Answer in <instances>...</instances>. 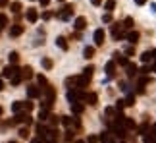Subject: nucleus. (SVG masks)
Instances as JSON below:
<instances>
[{"instance_id":"f257e3e1","label":"nucleus","mask_w":156,"mask_h":143,"mask_svg":"<svg viewBox=\"0 0 156 143\" xmlns=\"http://www.w3.org/2000/svg\"><path fill=\"white\" fill-rule=\"evenodd\" d=\"M112 37L114 39L124 37V25H121V23H114V25H112Z\"/></svg>"},{"instance_id":"f03ea898","label":"nucleus","mask_w":156,"mask_h":143,"mask_svg":"<svg viewBox=\"0 0 156 143\" xmlns=\"http://www.w3.org/2000/svg\"><path fill=\"white\" fill-rule=\"evenodd\" d=\"M112 132H114V135H118L119 139H124L125 135H127V132H125V128L121 124H119V122H116V126L114 128H112Z\"/></svg>"},{"instance_id":"7ed1b4c3","label":"nucleus","mask_w":156,"mask_h":143,"mask_svg":"<svg viewBox=\"0 0 156 143\" xmlns=\"http://www.w3.org/2000/svg\"><path fill=\"white\" fill-rule=\"evenodd\" d=\"M71 14H73V6L66 4V6H64V10H62V12L58 14V18H60V19H69V16H71Z\"/></svg>"},{"instance_id":"20e7f679","label":"nucleus","mask_w":156,"mask_h":143,"mask_svg":"<svg viewBox=\"0 0 156 143\" xmlns=\"http://www.w3.org/2000/svg\"><path fill=\"white\" fill-rule=\"evenodd\" d=\"M18 72H19V68H16L14 64H12V66H6V68H4V78H8V79H10V78H14Z\"/></svg>"},{"instance_id":"39448f33","label":"nucleus","mask_w":156,"mask_h":143,"mask_svg":"<svg viewBox=\"0 0 156 143\" xmlns=\"http://www.w3.org/2000/svg\"><path fill=\"white\" fill-rule=\"evenodd\" d=\"M25 18H27V21H31V23H35L39 19V12L35 8H29L27 10V14H25Z\"/></svg>"},{"instance_id":"423d86ee","label":"nucleus","mask_w":156,"mask_h":143,"mask_svg":"<svg viewBox=\"0 0 156 143\" xmlns=\"http://www.w3.org/2000/svg\"><path fill=\"white\" fill-rule=\"evenodd\" d=\"M92 37H95V45H97V46H102V43H104V31H102V29H97Z\"/></svg>"},{"instance_id":"0eeeda50","label":"nucleus","mask_w":156,"mask_h":143,"mask_svg":"<svg viewBox=\"0 0 156 143\" xmlns=\"http://www.w3.org/2000/svg\"><path fill=\"white\" fill-rule=\"evenodd\" d=\"M119 124H121V126H124V128H125V132H127V129H135V122L131 120V118H127V116H124Z\"/></svg>"},{"instance_id":"6e6552de","label":"nucleus","mask_w":156,"mask_h":143,"mask_svg":"<svg viewBox=\"0 0 156 143\" xmlns=\"http://www.w3.org/2000/svg\"><path fill=\"white\" fill-rule=\"evenodd\" d=\"M21 33H23V25H19V23L10 27V37H19Z\"/></svg>"},{"instance_id":"1a4fd4ad","label":"nucleus","mask_w":156,"mask_h":143,"mask_svg":"<svg viewBox=\"0 0 156 143\" xmlns=\"http://www.w3.org/2000/svg\"><path fill=\"white\" fill-rule=\"evenodd\" d=\"M83 99H85V101H87L91 106H95V105L98 102V95H97V93H87V95H85Z\"/></svg>"},{"instance_id":"9d476101","label":"nucleus","mask_w":156,"mask_h":143,"mask_svg":"<svg viewBox=\"0 0 156 143\" xmlns=\"http://www.w3.org/2000/svg\"><path fill=\"white\" fill-rule=\"evenodd\" d=\"M87 27V18H77L75 19V29H77V31H83V29Z\"/></svg>"},{"instance_id":"9b49d317","label":"nucleus","mask_w":156,"mask_h":143,"mask_svg":"<svg viewBox=\"0 0 156 143\" xmlns=\"http://www.w3.org/2000/svg\"><path fill=\"white\" fill-rule=\"evenodd\" d=\"M27 95H29V99H37L39 95H41V89H37L35 85H29V87H27Z\"/></svg>"},{"instance_id":"f8f14e48","label":"nucleus","mask_w":156,"mask_h":143,"mask_svg":"<svg viewBox=\"0 0 156 143\" xmlns=\"http://www.w3.org/2000/svg\"><path fill=\"white\" fill-rule=\"evenodd\" d=\"M21 72V79H31L33 78V68L31 66H25L23 70H19Z\"/></svg>"},{"instance_id":"ddd939ff","label":"nucleus","mask_w":156,"mask_h":143,"mask_svg":"<svg viewBox=\"0 0 156 143\" xmlns=\"http://www.w3.org/2000/svg\"><path fill=\"white\" fill-rule=\"evenodd\" d=\"M37 135H39V137H42V139H44L46 135H48V128H44V126L37 124Z\"/></svg>"},{"instance_id":"4468645a","label":"nucleus","mask_w":156,"mask_h":143,"mask_svg":"<svg viewBox=\"0 0 156 143\" xmlns=\"http://www.w3.org/2000/svg\"><path fill=\"white\" fill-rule=\"evenodd\" d=\"M56 45H58L62 51H68V41H66V37H58L56 39Z\"/></svg>"},{"instance_id":"2eb2a0df","label":"nucleus","mask_w":156,"mask_h":143,"mask_svg":"<svg viewBox=\"0 0 156 143\" xmlns=\"http://www.w3.org/2000/svg\"><path fill=\"white\" fill-rule=\"evenodd\" d=\"M71 112H73V114H81V112H83V105H81V102H71Z\"/></svg>"},{"instance_id":"dca6fc26","label":"nucleus","mask_w":156,"mask_h":143,"mask_svg":"<svg viewBox=\"0 0 156 143\" xmlns=\"http://www.w3.org/2000/svg\"><path fill=\"white\" fill-rule=\"evenodd\" d=\"M127 41L131 43V45H135V43H139V33H137V31H131V33H129V35H127Z\"/></svg>"},{"instance_id":"f3484780","label":"nucleus","mask_w":156,"mask_h":143,"mask_svg":"<svg viewBox=\"0 0 156 143\" xmlns=\"http://www.w3.org/2000/svg\"><path fill=\"white\" fill-rule=\"evenodd\" d=\"M12 110H14L16 114H18V112H23V110H25V108H23V102L21 101H16L14 105H12Z\"/></svg>"},{"instance_id":"a211bd4d","label":"nucleus","mask_w":156,"mask_h":143,"mask_svg":"<svg viewBox=\"0 0 156 143\" xmlns=\"http://www.w3.org/2000/svg\"><path fill=\"white\" fill-rule=\"evenodd\" d=\"M83 56H85V58H92V56H95V46H85Z\"/></svg>"},{"instance_id":"6ab92c4d","label":"nucleus","mask_w":156,"mask_h":143,"mask_svg":"<svg viewBox=\"0 0 156 143\" xmlns=\"http://www.w3.org/2000/svg\"><path fill=\"white\" fill-rule=\"evenodd\" d=\"M125 70H127L129 78H133V75L137 74V66H135V64H127V66H125Z\"/></svg>"},{"instance_id":"aec40b11","label":"nucleus","mask_w":156,"mask_h":143,"mask_svg":"<svg viewBox=\"0 0 156 143\" xmlns=\"http://www.w3.org/2000/svg\"><path fill=\"white\" fill-rule=\"evenodd\" d=\"M114 70H116V62H108V64H106V74L110 75H114Z\"/></svg>"},{"instance_id":"412c9836","label":"nucleus","mask_w":156,"mask_h":143,"mask_svg":"<svg viewBox=\"0 0 156 143\" xmlns=\"http://www.w3.org/2000/svg\"><path fill=\"white\" fill-rule=\"evenodd\" d=\"M10 83H12V85H19V83H21V72H18L14 78H10Z\"/></svg>"},{"instance_id":"4be33fe9","label":"nucleus","mask_w":156,"mask_h":143,"mask_svg":"<svg viewBox=\"0 0 156 143\" xmlns=\"http://www.w3.org/2000/svg\"><path fill=\"white\" fill-rule=\"evenodd\" d=\"M37 81H39V85H42V91H44V89L46 87H48V81H46V78H44V75H37Z\"/></svg>"},{"instance_id":"5701e85b","label":"nucleus","mask_w":156,"mask_h":143,"mask_svg":"<svg viewBox=\"0 0 156 143\" xmlns=\"http://www.w3.org/2000/svg\"><path fill=\"white\" fill-rule=\"evenodd\" d=\"M66 85H68V87H77V78H75V75H71V78H66Z\"/></svg>"},{"instance_id":"b1692460","label":"nucleus","mask_w":156,"mask_h":143,"mask_svg":"<svg viewBox=\"0 0 156 143\" xmlns=\"http://www.w3.org/2000/svg\"><path fill=\"white\" fill-rule=\"evenodd\" d=\"M8 58H10V62H12L14 66L19 62V54H18V52H10V56H8Z\"/></svg>"},{"instance_id":"393cba45","label":"nucleus","mask_w":156,"mask_h":143,"mask_svg":"<svg viewBox=\"0 0 156 143\" xmlns=\"http://www.w3.org/2000/svg\"><path fill=\"white\" fill-rule=\"evenodd\" d=\"M98 141L108 143V141H110V132H102V134H100V137H98Z\"/></svg>"},{"instance_id":"a878e982","label":"nucleus","mask_w":156,"mask_h":143,"mask_svg":"<svg viewBox=\"0 0 156 143\" xmlns=\"http://www.w3.org/2000/svg\"><path fill=\"white\" fill-rule=\"evenodd\" d=\"M41 64H42V68H44V70H52V60H50V58H42Z\"/></svg>"},{"instance_id":"bb28decb","label":"nucleus","mask_w":156,"mask_h":143,"mask_svg":"<svg viewBox=\"0 0 156 143\" xmlns=\"http://www.w3.org/2000/svg\"><path fill=\"white\" fill-rule=\"evenodd\" d=\"M62 124L68 126V128H71V124H73V118H69V116H62Z\"/></svg>"},{"instance_id":"cd10ccee","label":"nucleus","mask_w":156,"mask_h":143,"mask_svg":"<svg viewBox=\"0 0 156 143\" xmlns=\"http://www.w3.org/2000/svg\"><path fill=\"white\" fill-rule=\"evenodd\" d=\"M92 72H95V68H92V66H87V68L83 70V75H85V78H92Z\"/></svg>"},{"instance_id":"c85d7f7f","label":"nucleus","mask_w":156,"mask_h":143,"mask_svg":"<svg viewBox=\"0 0 156 143\" xmlns=\"http://www.w3.org/2000/svg\"><path fill=\"white\" fill-rule=\"evenodd\" d=\"M104 8H106V10H108V14H110L112 10H114V8H116V2H114V0H108V2H106V4H104Z\"/></svg>"},{"instance_id":"c756f323","label":"nucleus","mask_w":156,"mask_h":143,"mask_svg":"<svg viewBox=\"0 0 156 143\" xmlns=\"http://www.w3.org/2000/svg\"><path fill=\"white\" fill-rule=\"evenodd\" d=\"M124 105H125V106H133V105H135V97H133V95H129V97L124 101Z\"/></svg>"},{"instance_id":"7c9ffc66","label":"nucleus","mask_w":156,"mask_h":143,"mask_svg":"<svg viewBox=\"0 0 156 143\" xmlns=\"http://www.w3.org/2000/svg\"><path fill=\"white\" fill-rule=\"evenodd\" d=\"M116 56V60H118L119 62V64H121V66H127L129 64V62H127V58H125V56H118V54H114Z\"/></svg>"},{"instance_id":"2f4dec72","label":"nucleus","mask_w":156,"mask_h":143,"mask_svg":"<svg viewBox=\"0 0 156 143\" xmlns=\"http://www.w3.org/2000/svg\"><path fill=\"white\" fill-rule=\"evenodd\" d=\"M19 137L27 139V137H29V129H27V128H19Z\"/></svg>"},{"instance_id":"473e14b6","label":"nucleus","mask_w":156,"mask_h":143,"mask_svg":"<svg viewBox=\"0 0 156 143\" xmlns=\"http://www.w3.org/2000/svg\"><path fill=\"white\" fill-rule=\"evenodd\" d=\"M141 60H143V62H150V60H152V54H150V52H148V51H147V52H143Z\"/></svg>"},{"instance_id":"72a5a7b5","label":"nucleus","mask_w":156,"mask_h":143,"mask_svg":"<svg viewBox=\"0 0 156 143\" xmlns=\"http://www.w3.org/2000/svg\"><path fill=\"white\" fill-rule=\"evenodd\" d=\"M39 118H41V120H48V110H46V108H41V112H39Z\"/></svg>"},{"instance_id":"f704fd0d","label":"nucleus","mask_w":156,"mask_h":143,"mask_svg":"<svg viewBox=\"0 0 156 143\" xmlns=\"http://www.w3.org/2000/svg\"><path fill=\"white\" fill-rule=\"evenodd\" d=\"M133 25H135L133 18H127V19H125V21H124V27H127V29H131V27H133Z\"/></svg>"},{"instance_id":"c9c22d12","label":"nucleus","mask_w":156,"mask_h":143,"mask_svg":"<svg viewBox=\"0 0 156 143\" xmlns=\"http://www.w3.org/2000/svg\"><path fill=\"white\" fill-rule=\"evenodd\" d=\"M6 25H8V18H6L4 14H0V29L6 27Z\"/></svg>"},{"instance_id":"e433bc0d","label":"nucleus","mask_w":156,"mask_h":143,"mask_svg":"<svg viewBox=\"0 0 156 143\" xmlns=\"http://www.w3.org/2000/svg\"><path fill=\"white\" fill-rule=\"evenodd\" d=\"M19 10H21V4H19V2H14V4H12V12H14V14H19Z\"/></svg>"},{"instance_id":"4c0bfd02","label":"nucleus","mask_w":156,"mask_h":143,"mask_svg":"<svg viewBox=\"0 0 156 143\" xmlns=\"http://www.w3.org/2000/svg\"><path fill=\"white\" fill-rule=\"evenodd\" d=\"M23 108H25V112L33 110V102H31V101H27V102H23Z\"/></svg>"},{"instance_id":"58836bf2","label":"nucleus","mask_w":156,"mask_h":143,"mask_svg":"<svg viewBox=\"0 0 156 143\" xmlns=\"http://www.w3.org/2000/svg\"><path fill=\"white\" fill-rule=\"evenodd\" d=\"M48 118H50V124H52V126H58V122H60L58 116H48Z\"/></svg>"},{"instance_id":"ea45409f","label":"nucleus","mask_w":156,"mask_h":143,"mask_svg":"<svg viewBox=\"0 0 156 143\" xmlns=\"http://www.w3.org/2000/svg\"><path fill=\"white\" fill-rule=\"evenodd\" d=\"M102 21H104V23H110L112 21V16L110 14H104V16H102Z\"/></svg>"},{"instance_id":"a19ab883","label":"nucleus","mask_w":156,"mask_h":143,"mask_svg":"<svg viewBox=\"0 0 156 143\" xmlns=\"http://www.w3.org/2000/svg\"><path fill=\"white\" fill-rule=\"evenodd\" d=\"M87 141H89V143H98V137H97V135H89Z\"/></svg>"},{"instance_id":"79ce46f5","label":"nucleus","mask_w":156,"mask_h":143,"mask_svg":"<svg viewBox=\"0 0 156 143\" xmlns=\"http://www.w3.org/2000/svg\"><path fill=\"white\" fill-rule=\"evenodd\" d=\"M148 128H150V126H148V122H145V124L141 126V129H139V132H141V134H145V132H147Z\"/></svg>"},{"instance_id":"37998d69","label":"nucleus","mask_w":156,"mask_h":143,"mask_svg":"<svg viewBox=\"0 0 156 143\" xmlns=\"http://www.w3.org/2000/svg\"><path fill=\"white\" fill-rule=\"evenodd\" d=\"M66 139H68V141H69V139H73V132H71V129L66 132Z\"/></svg>"},{"instance_id":"c03bdc74","label":"nucleus","mask_w":156,"mask_h":143,"mask_svg":"<svg viewBox=\"0 0 156 143\" xmlns=\"http://www.w3.org/2000/svg\"><path fill=\"white\" fill-rule=\"evenodd\" d=\"M119 89H121V91H127V83H125V81H121V83H119Z\"/></svg>"},{"instance_id":"a18cd8bd","label":"nucleus","mask_w":156,"mask_h":143,"mask_svg":"<svg viewBox=\"0 0 156 143\" xmlns=\"http://www.w3.org/2000/svg\"><path fill=\"white\" fill-rule=\"evenodd\" d=\"M125 54H127V56H131V54H135V48H131V46H129L127 51H125Z\"/></svg>"},{"instance_id":"49530a36","label":"nucleus","mask_w":156,"mask_h":143,"mask_svg":"<svg viewBox=\"0 0 156 143\" xmlns=\"http://www.w3.org/2000/svg\"><path fill=\"white\" fill-rule=\"evenodd\" d=\"M50 18H52L50 12H44V14H42V19H50Z\"/></svg>"},{"instance_id":"de8ad7c7","label":"nucleus","mask_w":156,"mask_h":143,"mask_svg":"<svg viewBox=\"0 0 156 143\" xmlns=\"http://www.w3.org/2000/svg\"><path fill=\"white\" fill-rule=\"evenodd\" d=\"M91 4H92V6H100L102 0H91Z\"/></svg>"},{"instance_id":"09e8293b","label":"nucleus","mask_w":156,"mask_h":143,"mask_svg":"<svg viewBox=\"0 0 156 143\" xmlns=\"http://www.w3.org/2000/svg\"><path fill=\"white\" fill-rule=\"evenodd\" d=\"M135 4H137V6H143V4H147V0H135Z\"/></svg>"},{"instance_id":"8fccbe9b","label":"nucleus","mask_w":156,"mask_h":143,"mask_svg":"<svg viewBox=\"0 0 156 143\" xmlns=\"http://www.w3.org/2000/svg\"><path fill=\"white\" fill-rule=\"evenodd\" d=\"M31 143H44V139H42V137H37V139H33Z\"/></svg>"},{"instance_id":"3c124183","label":"nucleus","mask_w":156,"mask_h":143,"mask_svg":"<svg viewBox=\"0 0 156 143\" xmlns=\"http://www.w3.org/2000/svg\"><path fill=\"white\" fill-rule=\"evenodd\" d=\"M48 2H50V0H41V4H42V6H48Z\"/></svg>"},{"instance_id":"603ef678","label":"nucleus","mask_w":156,"mask_h":143,"mask_svg":"<svg viewBox=\"0 0 156 143\" xmlns=\"http://www.w3.org/2000/svg\"><path fill=\"white\" fill-rule=\"evenodd\" d=\"M150 54H152V60H156V51H152Z\"/></svg>"},{"instance_id":"864d4df0","label":"nucleus","mask_w":156,"mask_h":143,"mask_svg":"<svg viewBox=\"0 0 156 143\" xmlns=\"http://www.w3.org/2000/svg\"><path fill=\"white\" fill-rule=\"evenodd\" d=\"M2 89H4V81H2V79H0V91H2Z\"/></svg>"},{"instance_id":"5fc2aeb1","label":"nucleus","mask_w":156,"mask_h":143,"mask_svg":"<svg viewBox=\"0 0 156 143\" xmlns=\"http://www.w3.org/2000/svg\"><path fill=\"white\" fill-rule=\"evenodd\" d=\"M150 8H152V12L156 14V4H150Z\"/></svg>"},{"instance_id":"6e6d98bb","label":"nucleus","mask_w":156,"mask_h":143,"mask_svg":"<svg viewBox=\"0 0 156 143\" xmlns=\"http://www.w3.org/2000/svg\"><path fill=\"white\" fill-rule=\"evenodd\" d=\"M2 6H6V0H0V8H2Z\"/></svg>"},{"instance_id":"4d7b16f0","label":"nucleus","mask_w":156,"mask_h":143,"mask_svg":"<svg viewBox=\"0 0 156 143\" xmlns=\"http://www.w3.org/2000/svg\"><path fill=\"white\" fill-rule=\"evenodd\" d=\"M150 70H154V72H156V62H154V64H152V68Z\"/></svg>"},{"instance_id":"13d9d810","label":"nucleus","mask_w":156,"mask_h":143,"mask_svg":"<svg viewBox=\"0 0 156 143\" xmlns=\"http://www.w3.org/2000/svg\"><path fill=\"white\" fill-rule=\"evenodd\" d=\"M2 112H4V110H2V106H0V116H2Z\"/></svg>"},{"instance_id":"bf43d9fd","label":"nucleus","mask_w":156,"mask_h":143,"mask_svg":"<svg viewBox=\"0 0 156 143\" xmlns=\"http://www.w3.org/2000/svg\"><path fill=\"white\" fill-rule=\"evenodd\" d=\"M108 143H114V141H108Z\"/></svg>"},{"instance_id":"052dcab7","label":"nucleus","mask_w":156,"mask_h":143,"mask_svg":"<svg viewBox=\"0 0 156 143\" xmlns=\"http://www.w3.org/2000/svg\"><path fill=\"white\" fill-rule=\"evenodd\" d=\"M10 143H16V141H10Z\"/></svg>"},{"instance_id":"680f3d73","label":"nucleus","mask_w":156,"mask_h":143,"mask_svg":"<svg viewBox=\"0 0 156 143\" xmlns=\"http://www.w3.org/2000/svg\"><path fill=\"white\" fill-rule=\"evenodd\" d=\"M60 2H64V0H60Z\"/></svg>"}]
</instances>
